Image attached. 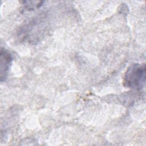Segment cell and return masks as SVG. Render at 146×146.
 Listing matches in <instances>:
<instances>
[{"label":"cell","instance_id":"obj_1","mask_svg":"<svg viewBox=\"0 0 146 146\" xmlns=\"http://www.w3.org/2000/svg\"><path fill=\"white\" fill-rule=\"evenodd\" d=\"M145 82V65L134 63L131 65L123 76L124 87L133 90H141Z\"/></svg>","mask_w":146,"mask_h":146},{"label":"cell","instance_id":"obj_2","mask_svg":"<svg viewBox=\"0 0 146 146\" xmlns=\"http://www.w3.org/2000/svg\"><path fill=\"white\" fill-rule=\"evenodd\" d=\"M1 80L3 82L5 80L10 66L12 61V56L7 50L3 48L1 49Z\"/></svg>","mask_w":146,"mask_h":146}]
</instances>
